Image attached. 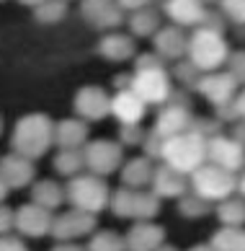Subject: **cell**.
Wrapping results in <instances>:
<instances>
[{
  "instance_id": "1",
  "label": "cell",
  "mask_w": 245,
  "mask_h": 251,
  "mask_svg": "<svg viewBox=\"0 0 245 251\" xmlns=\"http://www.w3.org/2000/svg\"><path fill=\"white\" fill-rule=\"evenodd\" d=\"M132 91L150 106H163L173 94V80L171 73H168L165 62L157 57V54H142L134 65V73H132Z\"/></svg>"
},
{
  "instance_id": "2",
  "label": "cell",
  "mask_w": 245,
  "mask_h": 251,
  "mask_svg": "<svg viewBox=\"0 0 245 251\" xmlns=\"http://www.w3.org/2000/svg\"><path fill=\"white\" fill-rule=\"evenodd\" d=\"M54 145V122L46 114H26L16 122L13 135H11V148L13 153H21L26 158H36L46 155V151Z\"/></svg>"
},
{
  "instance_id": "3",
  "label": "cell",
  "mask_w": 245,
  "mask_h": 251,
  "mask_svg": "<svg viewBox=\"0 0 245 251\" xmlns=\"http://www.w3.org/2000/svg\"><path fill=\"white\" fill-rule=\"evenodd\" d=\"M188 62L194 65L199 73L220 70L230 57V44L224 42L222 31L206 29V26H196L194 34L186 39V54Z\"/></svg>"
},
{
  "instance_id": "4",
  "label": "cell",
  "mask_w": 245,
  "mask_h": 251,
  "mask_svg": "<svg viewBox=\"0 0 245 251\" xmlns=\"http://www.w3.org/2000/svg\"><path fill=\"white\" fill-rule=\"evenodd\" d=\"M160 161L171 169L181 171V174H191L196 166H201L206 161V137H201L196 129H186L165 137L160 145Z\"/></svg>"
},
{
  "instance_id": "5",
  "label": "cell",
  "mask_w": 245,
  "mask_h": 251,
  "mask_svg": "<svg viewBox=\"0 0 245 251\" xmlns=\"http://www.w3.org/2000/svg\"><path fill=\"white\" fill-rule=\"evenodd\" d=\"M109 194H111V189L103 181V176L88 171V174L70 176L67 187H65V202H70L78 210L90 212V215H98V212L106 210Z\"/></svg>"
},
{
  "instance_id": "6",
  "label": "cell",
  "mask_w": 245,
  "mask_h": 251,
  "mask_svg": "<svg viewBox=\"0 0 245 251\" xmlns=\"http://www.w3.org/2000/svg\"><path fill=\"white\" fill-rule=\"evenodd\" d=\"M188 189L194 194H199L206 202H220L224 197L235 194V174L222 169V166H214L209 161H204L201 166L188 174Z\"/></svg>"
},
{
  "instance_id": "7",
  "label": "cell",
  "mask_w": 245,
  "mask_h": 251,
  "mask_svg": "<svg viewBox=\"0 0 245 251\" xmlns=\"http://www.w3.org/2000/svg\"><path fill=\"white\" fill-rule=\"evenodd\" d=\"M83 153V166L90 171V174H98V176H111L119 171V166L124 163V145L114 143V140H93L86 143L80 148Z\"/></svg>"
},
{
  "instance_id": "8",
  "label": "cell",
  "mask_w": 245,
  "mask_h": 251,
  "mask_svg": "<svg viewBox=\"0 0 245 251\" xmlns=\"http://www.w3.org/2000/svg\"><path fill=\"white\" fill-rule=\"evenodd\" d=\"M191 122H194V117H191V106L186 104V99L183 94H171V99L163 104V109H160V114L155 119V127H153V132L160 135L165 140V137H171V135H178V132H186V129H191Z\"/></svg>"
},
{
  "instance_id": "9",
  "label": "cell",
  "mask_w": 245,
  "mask_h": 251,
  "mask_svg": "<svg viewBox=\"0 0 245 251\" xmlns=\"http://www.w3.org/2000/svg\"><path fill=\"white\" fill-rule=\"evenodd\" d=\"M96 215H90L86 210L70 207L67 212H60L57 218H52L49 226V236H54V241H75L83 236H90L96 230Z\"/></svg>"
},
{
  "instance_id": "10",
  "label": "cell",
  "mask_w": 245,
  "mask_h": 251,
  "mask_svg": "<svg viewBox=\"0 0 245 251\" xmlns=\"http://www.w3.org/2000/svg\"><path fill=\"white\" fill-rule=\"evenodd\" d=\"M206 161L214 166H222V169L232 174L243 171V163H245L243 140H235V137H227L222 132L206 137Z\"/></svg>"
},
{
  "instance_id": "11",
  "label": "cell",
  "mask_w": 245,
  "mask_h": 251,
  "mask_svg": "<svg viewBox=\"0 0 245 251\" xmlns=\"http://www.w3.org/2000/svg\"><path fill=\"white\" fill-rule=\"evenodd\" d=\"M196 94H201L212 106H222L240 91V83L235 80L230 73H222V70H209V73H201L199 80L194 86Z\"/></svg>"
},
{
  "instance_id": "12",
  "label": "cell",
  "mask_w": 245,
  "mask_h": 251,
  "mask_svg": "<svg viewBox=\"0 0 245 251\" xmlns=\"http://www.w3.org/2000/svg\"><path fill=\"white\" fill-rule=\"evenodd\" d=\"M49 226H52V210H46L36 202L21 204L18 210H13V228H16V233L23 236V238L49 236Z\"/></svg>"
},
{
  "instance_id": "13",
  "label": "cell",
  "mask_w": 245,
  "mask_h": 251,
  "mask_svg": "<svg viewBox=\"0 0 245 251\" xmlns=\"http://www.w3.org/2000/svg\"><path fill=\"white\" fill-rule=\"evenodd\" d=\"M80 16L96 31H109L124 24V11L116 0H80Z\"/></svg>"
},
{
  "instance_id": "14",
  "label": "cell",
  "mask_w": 245,
  "mask_h": 251,
  "mask_svg": "<svg viewBox=\"0 0 245 251\" xmlns=\"http://www.w3.org/2000/svg\"><path fill=\"white\" fill-rule=\"evenodd\" d=\"M75 114L86 122H101L111 114V96L106 88L101 86H86L75 94Z\"/></svg>"
},
{
  "instance_id": "15",
  "label": "cell",
  "mask_w": 245,
  "mask_h": 251,
  "mask_svg": "<svg viewBox=\"0 0 245 251\" xmlns=\"http://www.w3.org/2000/svg\"><path fill=\"white\" fill-rule=\"evenodd\" d=\"M36 176V166L31 158H26L21 153H8L0 158V179L5 181L8 189H23L29 187Z\"/></svg>"
},
{
  "instance_id": "16",
  "label": "cell",
  "mask_w": 245,
  "mask_h": 251,
  "mask_svg": "<svg viewBox=\"0 0 245 251\" xmlns=\"http://www.w3.org/2000/svg\"><path fill=\"white\" fill-rule=\"evenodd\" d=\"M155 44V54L163 62H176V60H181L183 54H186V31L181 29V26H160V29L150 36Z\"/></svg>"
},
{
  "instance_id": "17",
  "label": "cell",
  "mask_w": 245,
  "mask_h": 251,
  "mask_svg": "<svg viewBox=\"0 0 245 251\" xmlns=\"http://www.w3.org/2000/svg\"><path fill=\"white\" fill-rule=\"evenodd\" d=\"M165 238L168 233L163 226H155L150 220H134V226L124 236V244L127 249H134V251H153V249H168Z\"/></svg>"
},
{
  "instance_id": "18",
  "label": "cell",
  "mask_w": 245,
  "mask_h": 251,
  "mask_svg": "<svg viewBox=\"0 0 245 251\" xmlns=\"http://www.w3.org/2000/svg\"><path fill=\"white\" fill-rule=\"evenodd\" d=\"M163 13L171 18V24L181 26V29H196L206 16V3L201 0H165Z\"/></svg>"
},
{
  "instance_id": "19",
  "label": "cell",
  "mask_w": 245,
  "mask_h": 251,
  "mask_svg": "<svg viewBox=\"0 0 245 251\" xmlns=\"http://www.w3.org/2000/svg\"><path fill=\"white\" fill-rule=\"evenodd\" d=\"M150 187L160 200H178L183 192H188V176L163 163V166H155Z\"/></svg>"
},
{
  "instance_id": "20",
  "label": "cell",
  "mask_w": 245,
  "mask_h": 251,
  "mask_svg": "<svg viewBox=\"0 0 245 251\" xmlns=\"http://www.w3.org/2000/svg\"><path fill=\"white\" fill-rule=\"evenodd\" d=\"M147 104L139 99L134 91L129 88H119L114 96H111V114H114L121 125H137L145 119Z\"/></svg>"
},
{
  "instance_id": "21",
  "label": "cell",
  "mask_w": 245,
  "mask_h": 251,
  "mask_svg": "<svg viewBox=\"0 0 245 251\" xmlns=\"http://www.w3.org/2000/svg\"><path fill=\"white\" fill-rule=\"evenodd\" d=\"M134 39L129 34H103L96 47V52L106 62H127L134 57Z\"/></svg>"
},
{
  "instance_id": "22",
  "label": "cell",
  "mask_w": 245,
  "mask_h": 251,
  "mask_svg": "<svg viewBox=\"0 0 245 251\" xmlns=\"http://www.w3.org/2000/svg\"><path fill=\"white\" fill-rule=\"evenodd\" d=\"M121 184L129 189H147L150 181H153V171H155V163L153 158H132V161L121 163Z\"/></svg>"
},
{
  "instance_id": "23",
  "label": "cell",
  "mask_w": 245,
  "mask_h": 251,
  "mask_svg": "<svg viewBox=\"0 0 245 251\" xmlns=\"http://www.w3.org/2000/svg\"><path fill=\"white\" fill-rule=\"evenodd\" d=\"M88 143V122L80 117L62 119L54 125V145L57 148H83Z\"/></svg>"
},
{
  "instance_id": "24",
  "label": "cell",
  "mask_w": 245,
  "mask_h": 251,
  "mask_svg": "<svg viewBox=\"0 0 245 251\" xmlns=\"http://www.w3.org/2000/svg\"><path fill=\"white\" fill-rule=\"evenodd\" d=\"M31 202L42 204V207L46 210H60L65 204V187L62 184H57L54 179H42L31 184Z\"/></svg>"
},
{
  "instance_id": "25",
  "label": "cell",
  "mask_w": 245,
  "mask_h": 251,
  "mask_svg": "<svg viewBox=\"0 0 245 251\" xmlns=\"http://www.w3.org/2000/svg\"><path fill=\"white\" fill-rule=\"evenodd\" d=\"M129 21V34L132 36H139V39H150L157 29H160V13L153 11L150 5L145 8H137V11H132V16L127 18Z\"/></svg>"
},
{
  "instance_id": "26",
  "label": "cell",
  "mask_w": 245,
  "mask_h": 251,
  "mask_svg": "<svg viewBox=\"0 0 245 251\" xmlns=\"http://www.w3.org/2000/svg\"><path fill=\"white\" fill-rule=\"evenodd\" d=\"M160 212V197L147 189H134L132 192V218L129 220H153Z\"/></svg>"
},
{
  "instance_id": "27",
  "label": "cell",
  "mask_w": 245,
  "mask_h": 251,
  "mask_svg": "<svg viewBox=\"0 0 245 251\" xmlns=\"http://www.w3.org/2000/svg\"><path fill=\"white\" fill-rule=\"evenodd\" d=\"M206 249H217V251H243V249H245L243 226H222L220 230H214V236L209 238Z\"/></svg>"
},
{
  "instance_id": "28",
  "label": "cell",
  "mask_w": 245,
  "mask_h": 251,
  "mask_svg": "<svg viewBox=\"0 0 245 251\" xmlns=\"http://www.w3.org/2000/svg\"><path fill=\"white\" fill-rule=\"evenodd\" d=\"M217 204V218H220L222 226H243L245 223V204H243V197H224Z\"/></svg>"
},
{
  "instance_id": "29",
  "label": "cell",
  "mask_w": 245,
  "mask_h": 251,
  "mask_svg": "<svg viewBox=\"0 0 245 251\" xmlns=\"http://www.w3.org/2000/svg\"><path fill=\"white\" fill-rule=\"evenodd\" d=\"M86 166H83V153L80 148H60V153L54 155V171L62 174V176H75L80 174Z\"/></svg>"
},
{
  "instance_id": "30",
  "label": "cell",
  "mask_w": 245,
  "mask_h": 251,
  "mask_svg": "<svg viewBox=\"0 0 245 251\" xmlns=\"http://www.w3.org/2000/svg\"><path fill=\"white\" fill-rule=\"evenodd\" d=\"M178 212H181L183 218H188V220H196V218H206L212 212V202H206V200H201L199 194H188V192H183L181 197H178Z\"/></svg>"
},
{
  "instance_id": "31",
  "label": "cell",
  "mask_w": 245,
  "mask_h": 251,
  "mask_svg": "<svg viewBox=\"0 0 245 251\" xmlns=\"http://www.w3.org/2000/svg\"><path fill=\"white\" fill-rule=\"evenodd\" d=\"M65 16H67V0H44L34 8V18L46 26L60 24Z\"/></svg>"
},
{
  "instance_id": "32",
  "label": "cell",
  "mask_w": 245,
  "mask_h": 251,
  "mask_svg": "<svg viewBox=\"0 0 245 251\" xmlns=\"http://www.w3.org/2000/svg\"><path fill=\"white\" fill-rule=\"evenodd\" d=\"M88 249L93 251H119L127 249L124 236H119L116 230H93V236L88 241Z\"/></svg>"
},
{
  "instance_id": "33",
  "label": "cell",
  "mask_w": 245,
  "mask_h": 251,
  "mask_svg": "<svg viewBox=\"0 0 245 251\" xmlns=\"http://www.w3.org/2000/svg\"><path fill=\"white\" fill-rule=\"evenodd\" d=\"M168 73H171V78H173V80L181 83L183 91H194L196 80H199V75H201V73L196 70L191 62H188V57H186V60H183V57H181V60H176V62H173V70H168Z\"/></svg>"
},
{
  "instance_id": "34",
  "label": "cell",
  "mask_w": 245,
  "mask_h": 251,
  "mask_svg": "<svg viewBox=\"0 0 245 251\" xmlns=\"http://www.w3.org/2000/svg\"><path fill=\"white\" fill-rule=\"evenodd\" d=\"M217 111V119H224V122H243V111H245V104H243V94L238 91L227 104L222 106H214Z\"/></svg>"
},
{
  "instance_id": "35",
  "label": "cell",
  "mask_w": 245,
  "mask_h": 251,
  "mask_svg": "<svg viewBox=\"0 0 245 251\" xmlns=\"http://www.w3.org/2000/svg\"><path fill=\"white\" fill-rule=\"evenodd\" d=\"M145 135H147V129L142 125H121L119 129V143L121 145H129V148H137V145H142L145 140Z\"/></svg>"
},
{
  "instance_id": "36",
  "label": "cell",
  "mask_w": 245,
  "mask_h": 251,
  "mask_svg": "<svg viewBox=\"0 0 245 251\" xmlns=\"http://www.w3.org/2000/svg\"><path fill=\"white\" fill-rule=\"evenodd\" d=\"M220 3V11L222 16L227 18V21L232 24H243V18H245V0H217Z\"/></svg>"
},
{
  "instance_id": "37",
  "label": "cell",
  "mask_w": 245,
  "mask_h": 251,
  "mask_svg": "<svg viewBox=\"0 0 245 251\" xmlns=\"http://www.w3.org/2000/svg\"><path fill=\"white\" fill-rule=\"evenodd\" d=\"M191 129H196L201 137H212L217 132H222V127L217 119H199V122H191Z\"/></svg>"
},
{
  "instance_id": "38",
  "label": "cell",
  "mask_w": 245,
  "mask_h": 251,
  "mask_svg": "<svg viewBox=\"0 0 245 251\" xmlns=\"http://www.w3.org/2000/svg\"><path fill=\"white\" fill-rule=\"evenodd\" d=\"M23 249H26L23 236H11V230L0 233V251H23Z\"/></svg>"
},
{
  "instance_id": "39",
  "label": "cell",
  "mask_w": 245,
  "mask_h": 251,
  "mask_svg": "<svg viewBox=\"0 0 245 251\" xmlns=\"http://www.w3.org/2000/svg\"><path fill=\"white\" fill-rule=\"evenodd\" d=\"M224 65H227V73H230V75L235 78V80H238V83H243V52H230V57H227V62H224Z\"/></svg>"
},
{
  "instance_id": "40",
  "label": "cell",
  "mask_w": 245,
  "mask_h": 251,
  "mask_svg": "<svg viewBox=\"0 0 245 251\" xmlns=\"http://www.w3.org/2000/svg\"><path fill=\"white\" fill-rule=\"evenodd\" d=\"M8 230H13V210L0 202V233H8Z\"/></svg>"
},
{
  "instance_id": "41",
  "label": "cell",
  "mask_w": 245,
  "mask_h": 251,
  "mask_svg": "<svg viewBox=\"0 0 245 251\" xmlns=\"http://www.w3.org/2000/svg\"><path fill=\"white\" fill-rule=\"evenodd\" d=\"M116 3H119V8L124 13H132V11H137V8L150 5V0H116Z\"/></svg>"
},
{
  "instance_id": "42",
  "label": "cell",
  "mask_w": 245,
  "mask_h": 251,
  "mask_svg": "<svg viewBox=\"0 0 245 251\" xmlns=\"http://www.w3.org/2000/svg\"><path fill=\"white\" fill-rule=\"evenodd\" d=\"M129 83H132V75H116V91L119 88H129Z\"/></svg>"
},
{
  "instance_id": "43",
  "label": "cell",
  "mask_w": 245,
  "mask_h": 251,
  "mask_svg": "<svg viewBox=\"0 0 245 251\" xmlns=\"http://www.w3.org/2000/svg\"><path fill=\"white\" fill-rule=\"evenodd\" d=\"M5 197H8V187H5V181L0 179V202H5Z\"/></svg>"
},
{
  "instance_id": "44",
  "label": "cell",
  "mask_w": 245,
  "mask_h": 251,
  "mask_svg": "<svg viewBox=\"0 0 245 251\" xmlns=\"http://www.w3.org/2000/svg\"><path fill=\"white\" fill-rule=\"evenodd\" d=\"M18 3H21V5H29V8H36L39 3H44V0H18Z\"/></svg>"
},
{
  "instance_id": "45",
  "label": "cell",
  "mask_w": 245,
  "mask_h": 251,
  "mask_svg": "<svg viewBox=\"0 0 245 251\" xmlns=\"http://www.w3.org/2000/svg\"><path fill=\"white\" fill-rule=\"evenodd\" d=\"M0 135H3V119H0Z\"/></svg>"
},
{
  "instance_id": "46",
  "label": "cell",
  "mask_w": 245,
  "mask_h": 251,
  "mask_svg": "<svg viewBox=\"0 0 245 251\" xmlns=\"http://www.w3.org/2000/svg\"><path fill=\"white\" fill-rule=\"evenodd\" d=\"M201 3H217V0H201Z\"/></svg>"
}]
</instances>
